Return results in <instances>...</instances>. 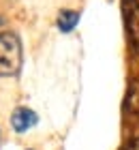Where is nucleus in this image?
I'll return each mask as SVG.
<instances>
[{
	"instance_id": "20e7f679",
	"label": "nucleus",
	"mask_w": 139,
	"mask_h": 150,
	"mask_svg": "<svg viewBox=\"0 0 139 150\" xmlns=\"http://www.w3.org/2000/svg\"><path fill=\"white\" fill-rule=\"evenodd\" d=\"M79 24V13L77 11H60V15H58V28L62 32H71L75 26Z\"/></svg>"
},
{
	"instance_id": "f257e3e1",
	"label": "nucleus",
	"mask_w": 139,
	"mask_h": 150,
	"mask_svg": "<svg viewBox=\"0 0 139 150\" xmlns=\"http://www.w3.org/2000/svg\"><path fill=\"white\" fill-rule=\"evenodd\" d=\"M22 41L15 32H0V77H15L22 71Z\"/></svg>"
},
{
	"instance_id": "7ed1b4c3",
	"label": "nucleus",
	"mask_w": 139,
	"mask_h": 150,
	"mask_svg": "<svg viewBox=\"0 0 139 150\" xmlns=\"http://www.w3.org/2000/svg\"><path fill=\"white\" fill-rule=\"evenodd\" d=\"M39 122V116L34 114L30 107H17L11 116V127L15 133H26L28 129H32Z\"/></svg>"
},
{
	"instance_id": "f03ea898",
	"label": "nucleus",
	"mask_w": 139,
	"mask_h": 150,
	"mask_svg": "<svg viewBox=\"0 0 139 150\" xmlns=\"http://www.w3.org/2000/svg\"><path fill=\"white\" fill-rule=\"evenodd\" d=\"M122 4L131 43L135 45V50H139V0H122Z\"/></svg>"
},
{
	"instance_id": "39448f33",
	"label": "nucleus",
	"mask_w": 139,
	"mask_h": 150,
	"mask_svg": "<svg viewBox=\"0 0 139 150\" xmlns=\"http://www.w3.org/2000/svg\"><path fill=\"white\" fill-rule=\"evenodd\" d=\"M128 105H131V110H139V81H133V86H131Z\"/></svg>"
},
{
	"instance_id": "423d86ee",
	"label": "nucleus",
	"mask_w": 139,
	"mask_h": 150,
	"mask_svg": "<svg viewBox=\"0 0 139 150\" xmlns=\"http://www.w3.org/2000/svg\"><path fill=\"white\" fill-rule=\"evenodd\" d=\"M124 150H139V135L131 139L128 144H126V148H124Z\"/></svg>"
}]
</instances>
